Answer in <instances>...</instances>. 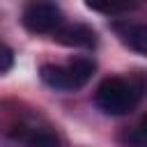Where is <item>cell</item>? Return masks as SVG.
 <instances>
[{
	"label": "cell",
	"instance_id": "2",
	"mask_svg": "<svg viewBox=\"0 0 147 147\" xmlns=\"http://www.w3.org/2000/svg\"><path fill=\"white\" fill-rule=\"evenodd\" d=\"M21 23L32 34H55L64 25V14L55 2H28Z\"/></svg>",
	"mask_w": 147,
	"mask_h": 147
},
{
	"label": "cell",
	"instance_id": "1",
	"mask_svg": "<svg viewBox=\"0 0 147 147\" xmlns=\"http://www.w3.org/2000/svg\"><path fill=\"white\" fill-rule=\"evenodd\" d=\"M145 94H147V71H136L129 78L122 76L103 78L96 87L94 103L106 115L119 117V115H129Z\"/></svg>",
	"mask_w": 147,
	"mask_h": 147
},
{
	"label": "cell",
	"instance_id": "5",
	"mask_svg": "<svg viewBox=\"0 0 147 147\" xmlns=\"http://www.w3.org/2000/svg\"><path fill=\"white\" fill-rule=\"evenodd\" d=\"M113 30L117 32L119 41L129 46L131 51L147 55V23H129V21H115Z\"/></svg>",
	"mask_w": 147,
	"mask_h": 147
},
{
	"label": "cell",
	"instance_id": "7",
	"mask_svg": "<svg viewBox=\"0 0 147 147\" xmlns=\"http://www.w3.org/2000/svg\"><path fill=\"white\" fill-rule=\"evenodd\" d=\"M67 69L71 71L74 83H76V87L80 90V87H85L87 80L94 76L96 62H94V57H90V55H76V57H71V60L67 62Z\"/></svg>",
	"mask_w": 147,
	"mask_h": 147
},
{
	"label": "cell",
	"instance_id": "3",
	"mask_svg": "<svg viewBox=\"0 0 147 147\" xmlns=\"http://www.w3.org/2000/svg\"><path fill=\"white\" fill-rule=\"evenodd\" d=\"M53 37L62 46H74V48H94L99 44L96 30L87 23H67Z\"/></svg>",
	"mask_w": 147,
	"mask_h": 147
},
{
	"label": "cell",
	"instance_id": "6",
	"mask_svg": "<svg viewBox=\"0 0 147 147\" xmlns=\"http://www.w3.org/2000/svg\"><path fill=\"white\" fill-rule=\"evenodd\" d=\"M39 78L44 80V85H48L51 90L57 92H76V83L71 71L67 69V64H41L39 67Z\"/></svg>",
	"mask_w": 147,
	"mask_h": 147
},
{
	"label": "cell",
	"instance_id": "10",
	"mask_svg": "<svg viewBox=\"0 0 147 147\" xmlns=\"http://www.w3.org/2000/svg\"><path fill=\"white\" fill-rule=\"evenodd\" d=\"M11 67H14V51L5 41H0V76L7 74Z\"/></svg>",
	"mask_w": 147,
	"mask_h": 147
},
{
	"label": "cell",
	"instance_id": "8",
	"mask_svg": "<svg viewBox=\"0 0 147 147\" xmlns=\"http://www.w3.org/2000/svg\"><path fill=\"white\" fill-rule=\"evenodd\" d=\"M119 140L124 147H147V117H142L138 122V126L124 131L119 136Z\"/></svg>",
	"mask_w": 147,
	"mask_h": 147
},
{
	"label": "cell",
	"instance_id": "9",
	"mask_svg": "<svg viewBox=\"0 0 147 147\" xmlns=\"http://www.w3.org/2000/svg\"><path fill=\"white\" fill-rule=\"evenodd\" d=\"M136 7H138L136 2H106V5L87 2V9H92V11H103V14H124V11H131V9H136Z\"/></svg>",
	"mask_w": 147,
	"mask_h": 147
},
{
	"label": "cell",
	"instance_id": "4",
	"mask_svg": "<svg viewBox=\"0 0 147 147\" xmlns=\"http://www.w3.org/2000/svg\"><path fill=\"white\" fill-rule=\"evenodd\" d=\"M14 140L23 142L25 147H62V140L55 131L51 129H32V126H11V131H7Z\"/></svg>",
	"mask_w": 147,
	"mask_h": 147
}]
</instances>
